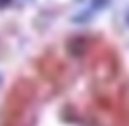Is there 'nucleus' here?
Segmentation results:
<instances>
[{
  "label": "nucleus",
  "mask_w": 129,
  "mask_h": 126,
  "mask_svg": "<svg viewBox=\"0 0 129 126\" xmlns=\"http://www.w3.org/2000/svg\"><path fill=\"white\" fill-rule=\"evenodd\" d=\"M127 21H129V16H127Z\"/></svg>",
  "instance_id": "2"
},
{
  "label": "nucleus",
  "mask_w": 129,
  "mask_h": 126,
  "mask_svg": "<svg viewBox=\"0 0 129 126\" xmlns=\"http://www.w3.org/2000/svg\"><path fill=\"white\" fill-rule=\"evenodd\" d=\"M8 3H10V0H0V7H5Z\"/></svg>",
  "instance_id": "1"
}]
</instances>
